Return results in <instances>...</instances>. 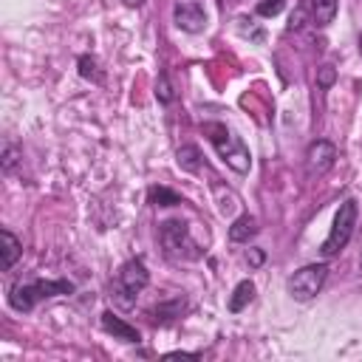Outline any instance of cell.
Here are the masks:
<instances>
[{"mask_svg": "<svg viewBox=\"0 0 362 362\" xmlns=\"http://www.w3.org/2000/svg\"><path fill=\"white\" fill-rule=\"evenodd\" d=\"M62 294H74V283L71 280H17L8 288V305L14 311H31L37 303L51 300V297H62Z\"/></svg>", "mask_w": 362, "mask_h": 362, "instance_id": "cell-1", "label": "cell"}, {"mask_svg": "<svg viewBox=\"0 0 362 362\" xmlns=\"http://www.w3.org/2000/svg\"><path fill=\"white\" fill-rule=\"evenodd\" d=\"M147 283H150V272H147L144 260L133 257L116 269V274L110 280V297L119 308H133L139 294L147 288Z\"/></svg>", "mask_w": 362, "mask_h": 362, "instance_id": "cell-2", "label": "cell"}, {"mask_svg": "<svg viewBox=\"0 0 362 362\" xmlns=\"http://www.w3.org/2000/svg\"><path fill=\"white\" fill-rule=\"evenodd\" d=\"M204 133L209 139V144L215 147V153L235 170V173H249L252 167V156H249V147L243 144L240 136H235V130H229L226 124L221 122H206L204 124Z\"/></svg>", "mask_w": 362, "mask_h": 362, "instance_id": "cell-3", "label": "cell"}, {"mask_svg": "<svg viewBox=\"0 0 362 362\" xmlns=\"http://www.w3.org/2000/svg\"><path fill=\"white\" fill-rule=\"evenodd\" d=\"M158 240H161V249L170 260H198L204 255V249L192 240L189 229L184 221H164L158 226Z\"/></svg>", "mask_w": 362, "mask_h": 362, "instance_id": "cell-4", "label": "cell"}, {"mask_svg": "<svg viewBox=\"0 0 362 362\" xmlns=\"http://www.w3.org/2000/svg\"><path fill=\"white\" fill-rule=\"evenodd\" d=\"M356 221H359V204H356L354 198H345V201L339 204L337 215H334V223H331L328 238H325L322 246H320L322 257H334V255H339V252L348 246V240H351V235H354V229H356Z\"/></svg>", "mask_w": 362, "mask_h": 362, "instance_id": "cell-5", "label": "cell"}, {"mask_svg": "<svg viewBox=\"0 0 362 362\" xmlns=\"http://www.w3.org/2000/svg\"><path fill=\"white\" fill-rule=\"evenodd\" d=\"M325 277H328V266H325V263H308V266L297 269V272L288 277L286 288H288V294H291L297 303H308V300H314V297L320 294Z\"/></svg>", "mask_w": 362, "mask_h": 362, "instance_id": "cell-6", "label": "cell"}, {"mask_svg": "<svg viewBox=\"0 0 362 362\" xmlns=\"http://www.w3.org/2000/svg\"><path fill=\"white\" fill-rule=\"evenodd\" d=\"M173 23L187 31V34H198L206 28V11L201 6V0H175L173 6Z\"/></svg>", "mask_w": 362, "mask_h": 362, "instance_id": "cell-7", "label": "cell"}, {"mask_svg": "<svg viewBox=\"0 0 362 362\" xmlns=\"http://www.w3.org/2000/svg\"><path fill=\"white\" fill-rule=\"evenodd\" d=\"M334 161H337V147L331 144V141H325V139H317L311 147H308V153H305V173L314 178H320V175H325L331 167H334Z\"/></svg>", "mask_w": 362, "mask_h": 362, "instance_id": "cell-8", "label": "cell"}, {"mask_svg": "<svg viewBox=\"0 0 362 362\" xmlns=\"http://www.w3.org/2000/svg\"><path fill=\"white\" fill-rule=\"evenodd\" d=\"M102 328H105L107 334H113V339H122V342H130V345H136V342L141 339V334H139L130 322H124L122 317H116L113 311H105V314H102Z\"/></svg>", "mask_w": 362, "mask_h": 362, "instance_id": "cell-9", "label": "cell"}, {"mask_svg": "<svg viewBox=\"0 0 362 362\" xmlns=\"http://www.w3.org/2000/svg\"><path fill=\"white\" fill-rule=\"evenodd\" d=\"M0 238H3V260H0V266H3V272H8L20 260L23 243H20V238L11 229H0Z\"/></svg>", "mask_w": 362, "mask_h": 362, "instance_id": "cell-10", "label": "cell"}, {"mask_svg": "<svg viewBox=\"0 0 362 362\" xmlns=\"http://www.w3.org/2000/svg\"><path fill=\"white\" fill-rule=\"evenodd\" d=\"M255 235H257V221L252 215H238L229 226V240H235V243H246Z\"/></svg>", "mask_w": 362, "mask_h": 362, "instance_id": "cell-11", "label": "cell"}, {"mask_svg": "<svg viewBox=\"0 0 362 362\" xmlns=\"http://www.w3.org/2000/svg\"><path fill=\"white\" fill-rule=\"evenodd\" d=\"M255 300V283L252 280H240L235 288H232V297H229V311L232 314H238V311H243L249 303Z\"/></svg>", "mask_w": 362, "mask_h": 362, "instance_id": "cell-12", "label": "cell"}, {"mask_svg": "<svg viewBox=\"0 0 362 362\" xmlns=\"http://www.w3.org/2000/svg\"><path fill=\"white\" fill-rule=\"evenodd\" d=\"M308 3H311V17H314V23H317L320 28H325V25L334 23L339 0H308Z\"/></svg>", "mask_w": 362, "mask_h": 362, "instance_id": "cell-13", "label": "cell"}, {"mask_svg": "<svg viewBox=\"0 0 362 362\" xmlns=\"http://www.w3.org/2000/svg\"><path fill=\"white\" fill-rule=\"evenodd\" d=\"M150 204L153 206H175V204H184L178 192L167 189V187H150Z\"/></svg>", "mask_w": 362, "mask_h": 362, "instance_id": "cell-14", "label": "cell"}, {"mask_svg": "<svg viewBox=\"0 0 362 362\" xmlns=\"http://www.w3.org/2000/svg\"><path fill=\"white\" fill-rule=\"evenodd\" d=\"M215 198H218V212H221L223 218H232L235 209H238V198H235L229 189L223 192V187H218V184H215Z\"/></svg>", "mask_w": 362, "mask_h": 362, "instance_id": "cell-15", "label": "cell"}, {"mask_svg": "<svg viewBox=\"0 0 362 362\" xmlns=\"http://www.w3.org/2000/svg\"><path fill=\"white\" fill-rule=\"evenodd\" d=\"M178 164H181L184 170H189V173H198V170H201V156H198V147H192V144L181 147V150H178Z\"/></svg>", "mask_w": 362, "mask_h": 362, "instance_id": "cell-16", "label": "cell"}, {"mask_svg": "<svg viewBox=\"0 0 362 362\" xmlns=\"http://www.w3.org/2000/svg\"><path fill=\"white\" fill-rule=\"evenodd\" d=\"M156 99H158L161 105H170V102L175 99V90H173V85H170V76H167V74H161V76H158V82H156Z\"/></svg>", "mask_w": 362, "mask_h": 362, "instance_id": "cell-17", "label": "cell"}, {"mask_svg": "<svg viewBox=\"0 0 362 362\" xmlns=\"http://www.w3.org/2000/svg\"><path fill=\"white\" fill-rule=\"evenodd\" d=\"M181 311H184V300H173V305H170V303H164V305H158V308H156V314L161 317V322H170V320L181 317ZM158 317H156V320H158Z\"/></svg>", "mask_w": 362, "mask_h": 362, "instance_id": "cell-18", "label": "cell"}, {"mask_svg": "<svg viewBox=\"0 0 362 362\" xmlns=\"http://www.w3.org/2000/svg\"><path fill=\"white\" fill-rule=\"evenodd\" d=\"M17 161H20V150H17L11 141H6V144H3V173H11Z\"/></svg>", "mask_w": 362, "mask_h": 362, "instance_id": "cell-19", "label": "cell"}, {"mask_svg": "<svg viewBox=\"0 0 362 362\" xmlns=\"http://www.w3.org/2000/svg\"><path fill=\"white\" fill-rule=\"evenodd\" d=\"M283 6H286V0H260L257 3V14L260 17H274V14L283 11Z\"/></svg>", "mask_w": 362, "mask_h": 362, "instance_id": "cell-20", "label": "cell"}, {"mask_svg": "<svg viewBox=\"0 0 362 362\" xmlns=\"http://www.w3.org/2000/svg\"><path fill=\"white\" fill-rule=\"evenodd\" d=\"M79 74H82L85 79H93V82L102 79V76L96 74V62H93L90 57H79Z\"/></svg>", "mask_w": 362, "mask_h": 362, "instance_id": "cell-21", "label": "cell"}, {"mask_svg": "<svg viewBox=\"0 0 362 362\" xmlns=\"http://www.w3.org/2000/svg\"><path fill=\"white\" fill-rule=\"evenodd\" d=\"M334 76H337V74H334V65H322V68H320V76H317V82H320L322 88H328V85L334 82Z\"/></svg>", "mask_w": 362, "mask_h": 362, "instance_id": "cell-22", "label": "cell"}, {"mask_svg": "<svg viewBox=\"0 0 362 362\" xmlns=\"http://www.w3.org/2000/svg\"><path fill=\"white\" fill-rule=\"evenodd\" d=\"M246 257L252 260V266H260V263H263V255H260L257 249H252V255H246Z\"/></svg>", "mask_w": 362, "mask_h": 362, "instance_id": "cell-23", "label": "cell"}, {"mask_svg": "<svg viewBox=\"0 0 362 362\" xmlns=\"http://www.w3.org/2000/svg\"><path fill=\"white\" fill-rule=\"evenodd\" d=\"M122 3H124V6H130V8H133V6H141V3H144V0H122Z\"/></svg>", "mask_w": 362, "mask_h": 362, "instance_id": "cell-24", "label": "cell"}, {"mask_svg": "<svg viewBox=\"0 0 362 362\" xmlns=\"http://www.w3.org/2000/svg\"><path fill=\"white\" fill-rule=\"evenodd\" d=\"M359 272H362V255H359Z\"/></svg>", "mask_w": 362, "mask_h": 362, "instance_id": "cell-25", "label": "cell"}]
</instances>
